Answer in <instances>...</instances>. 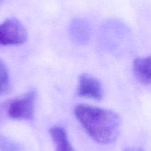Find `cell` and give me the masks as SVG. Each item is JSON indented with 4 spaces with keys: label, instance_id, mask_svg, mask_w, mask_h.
<instances>
[{
    "label": "cell",
    "instance_id": "cell-1",
    "mask_svg": "<svg viewBox=\"0 0 151 151\" xmlns=\"http://www.w3.org/2000/svg\"><path fill=\"white\" fill-rule=\"evenodd\" d=\"M74 113L87 134L97 143H112L120 133V117L114 111L79 104Z\"/></svg>",
    "mask_w": 151,
    "mask_h": 151
},
{
    "label": "cell",
    "instance_id": "cell-2",
    "mask_svg": "<svg viewBox=\"0 0 151 151\" xmlns=\"http://www.w3.org/2000/svg\"><path fill=\"white\" fill-rule=\"evenodd\" d=\"M36 97V91L32 90L27 92L24 96L8 102L7 115L16 120H32L34 117Z\"/></svg>",
    "mask_w": 151,
    "mask_h": 151
},
{
    "label": "cell",
    "instance_id": "cell-3",
    "mask_svg": "<svg viewBox=\"0 0 151 151\" xmlns=\"http://www.w3.org/2000/svg\"><path fill=\"white\" fill-rule=\"evenodd\" d=\"M27 39V32L18 19H8L0 24V44L19 45Z\"/></svg>",
    "mask_w": 151,
    "mask_h": 151
},
{
    "label": "cell",
    "instance_id": "cell-4",
    "mask_svg": "<svg viewBox=\"0 0 151 151\" xmlns=\"http://www.w3.org/2000/svg\"><path fill=\"white\" fill-rule=\"evenodd\" d=\"M78 95L81 97L101 100L103 90L100 81L88 73L81 74L78 78Z\"/></svg>",
    "mask_w": 151,
    "mask_h": 151
},
{
    "label": "cell",
    "instance_id": "cell-5",
    "mask_svg": "<svg viewBox=\"0 0 151 151\" xmlns=\"http://www.w3.org/2000/svg\"><path fill=\"white\" fill-rule=\"evenodd\" d=\"M69 33L72 41L75 44L84 45L91 38V26L85 19L75 18L69 24Z\"/></svg>",
    "mask_w": 151,
    "mask_h": 151
},
{
    "label": "cell",
    "instance_id": "cell-6",
    "mask_svg": "<svg viewBox=\"0 0 151 151\" xmlns=\"http://www.w3.org/2000/svg\"><path fill=\"white\" fill-rule=\"evenodd\" d=\"M133 71L140 83L144 84H151V55L134 59Z\"/></svg>",
    "mask_w": 151,
    "mask_h": 151
},
{
    "label": "cell",
    "instance_id": "cell-7",
    "mask_svg": "<svg viewBox=\"0 0 151 151\" xmlns=\"http://www.w3.org/2000/svg\"><path fill=\"white\" fill-rule=\"evenodd\" d=\"M50 134L55 145V151H75L64 128L58 126L52 127L50 128Z\"/></svg>",
    "mask_w": 151,
    "mask_h": 151
},
{
    "label": "cell",
    "instance_id": "cell-8",
    "mask_svg": "<svg viewBox=\"0 0 151 151\" xmlns=\"http://www.w3.org/2000/svg\"><path fill=\"white\" fill-rule=\"evenodd\" d=\"M10 76L5 64L0 59V96L6 94L10 90Z\"/></svg>",
    "mask_w": 151,
    "mask_h": 151
},
{
    "label": "cell",
    "instance_id": "cell-9",
    "mask_svg": "<svg viewBox=\"0 0 151 151\" xmlns=\"http://www.w3.org/2000/svg\"><path fill=\"white\" fill-rule=\"evenodd\" d=\"M0 151H21V146L8 138L0 136Z\"/></svg>",
    "mask_w": 151,
    "mask_h": 151
},
{
    "label": "cell",
    "instance_id": "cell-10",
    "mask_svg": "<svg viewBox=\"0 0 151 151\" xmlns=\"http://www.w3.org/2000/svg\"><path fill=\"white\" fill-rule=\"evenodd\" d=\"M123 151H145V150L139 147H128L124 150Z\"/></svg>",
    "mask_w": 151,
    "mask_h": 151
}]
</instances>
